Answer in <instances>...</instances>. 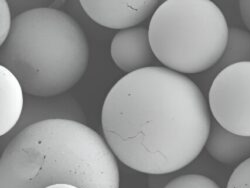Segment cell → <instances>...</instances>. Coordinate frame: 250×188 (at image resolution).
Segmentation results:
<instances>
[{
    "label": "cell",
    "mask_w": 250,
    "mask_h": 188,
    "mask_svg": "<svg viewBox=\"0 0 250 188\" xmlns=\"http://www.w3.org/2000/svg\"><path fill=\"white\" fill-rule=\"evenodd\" d=\"M44 188H80V187H78L76 185L68 184V183H56V184L46 186Z\"/></svg>",
    "instance_id": "16"
},
{
    "label": "cell",
    "mask_w": 250,
    "mask_h": 188,
    "mask_svg": "<svg viewBox=\"0 0 250 188\" xmlns=\"http://www.w3.org/2000/svg\"><path fill=\"white\" fill-rule=\"evenodd\" d=\"M13 25L10 6L5 0L0 1V42L1 45L8 38Z\"/></svg>",
    "instance_id": "14"
},
{
    "label": "cell",
    "mask_w": 250,
    "mask_h": 188,
    "mask_svg": "<svg viewBox=\"0 0 250 188\" xmlns=\"http://www.w3.org/2000/svg\"><path fill=\"white\" fill-rule=\"evenodd\" d=\"M80 5L95 23L120 31L136 27L160 4L157 0H81Z\"/></svg>",
    "instance_id": "6"
},
{
    "label": "cell",
    "mask_w": 250,
    "mask_h": 188,
    "mask_svg": "<svg viewBox=\"0 0 250 188\" xmlns=\"http://www.w3.org/2000/svg\"><path fill=\"white\" fill-rule=\"evenodd\" d=\"M148 33L160 63L181 74H196L217 64L229 27L210 0H166L151 16Z\"/></svg>",
    "instance_id": "4"
},
{
    "label": "cell",
    "mask_w": 250,
    "mask_h": 188,
    "mask_svg": "<svg viewBox=\"0 0 250 188\" xmlns=\"http://www.w3.org/2000/svg\"><path fill=\"white\" fill-rule=\"evenodd\" d=\"M110 55L115 65L126 74L151 67L156 59L148 29L144 27L118 31L111 41Z\"/></svg>",
    "instance_id": "8"
},
{
    "label": "cell",
    "mask_w": 250,
    "mask_h": 188,
    "mask_svg": "<svg viewBox=\"0 0 250 188\" xmlns=\"http://www.w3.org/2000/svg\"><path fill=\"white\" fill-rule=\"evenodd\" d=\"M205 148L216 161L231 165L250 157V136L234 134L223 128L216 121L211 124Z\"/></svg>",
    "instance_id": "10"
},
{
    "label": "cell",
    "mask_w": 250,
    "mask_h": 188,
    "mask_svg": "<svg viewBox=\"0 0 250 188\" xmlns=\"http://www.w3.org/2000/svg\"><path fill=\"white\" fill-rule=\"evenodd\" d=\"M51 119H67L85 123L86 117L78 101L70 94L55 96H34L25 94L23 113L17 126L8 135L2 137V146L20 131L31 125Z\"/></svg>",
    "instance_id": "7"
},
{
    "label": "cell",
    "mask_w": 250,
    "mask_h": 188,
    "mask_svg": "<svg viewBox=\"0 0 250 188\" xmlns=\"http://www.w3.org/2000/svg\"><path fill=\"white\" fill-rule=\"evenodd\" d=\"M211 124L200 88L184 74L161 66L120 78L101 110L104 139L115 157L149 175L173 173L193 162Z\"/></svg>",
    "instance_id": "1"
},
{
    "label": "cell",
    "mask_w": 250,
    "mask_h": 188,
    "mask_svg": "<svg viewBox=\"0 0 250 188\" xmlns=\"http://www.w3.org/2000/svg\"><path fill=\"white\" fill-rule=\"evenodd\" d=\"M119 188L117 158L105 139L85 123L51 119L16 134L3 148L0 188Z\"/></svg>",
    "instance_id": "2"
},
{
    "label": "cell",
    "mask_w": 250,
    "mask_h": 188,
    "mask_svg": "<svg viewBox=\"0 0 250 188\" xmlns=\"http://www.w3.org/2000/svg\"><path fill=\"white\" fill-rule=\"evenodd\" d=\"M88 60L84 31L69 14L52 7L16 15L0 53L1 65L34 96L66 93L84 75Z\"/></svg>",
    "instance_id": "3"
},
{
    "label": "cell",
    "mask_w": 250,
    "mask_h": 188,
    "mask_svg": "<svg viewBox=\"0 0 250 188\" xmlns=\"http://www.w3.org/2000/svg\"><path fill=\"white\" fill-rule=\"evenodd\" d=\"M239 8L243 22L250 32V0H241V1H239Z\"/></svg>",
    "instance_id": "15"
},
{
    "label": "cell",
    "mask_w": 250,
    "mask_h": 188,
    "mask_svg": "<svg viewBox=\"0 0 250 188\" xmlns=\"http://www.w3.org/2000/svg\"><path fill=\"white\" fill-rule=\"evenodd\" d=\"M208 105L223 128L250 136V62L227 66L216 74L208 93Z\"/></svg>",
    "instance_id": "5"
},
{
    "label": "cell",
    "mask_w": 250,
    "mask_h": 188,
    "mask_svg": "<svg viewBox=\"0 0 250 188\" xmlns=\"http://www.w3.org/2000/svg\"><path fill=\"white\" fill-rule=\"evenodd\" d=\"M226 188H250V157L234 169Z\"/></svg>",
    "instance_id": "13"
},
{
    "label": "cell",
    "mask_w": 250,
    "mask_h": 188,
    "mask_svg": "<svg viewBox=\"0 0 250 188\" xmlns=\"http://www.w3.org/2000/svg\"><path fill=\"white\" fill-rule=\"evenodd\" d=\"M250 62V32L238 27L229 28L227 45L213 71L220 72L227 66Z\"/></svg>",
    "instance_id": "11"
},
{
    "label": "cell",
    "mask_w": 250,
    "mask_h": 188,
    "mask_svg": "<svg viewBox=\"0 0 250 188\" xmlns=\"http://www.w3.org/2000/svg\"><path fill=\"white\" fill-rule=\"evenodd\" d=\"M23 87L18 78L0 65V134L8 135L21 119L24 108Z\"/></svg>",
    "instance_id": "9"
},
{
    "label": "cell",
    "mask_w": 250,
    "mask_h": 188,
    "mask_svg": "<svg viewBox=\"0 0 250 188\" xmlns=\"http://www.w3.org/2000/svg\"><path fill=\"white\" fill-rule=\"evenodd\" d=\"M163 188H220V186L207 176L185 174L173 178L165 184Z\"/></svg>",
    "instance_id": "12"
}]
</instances>
